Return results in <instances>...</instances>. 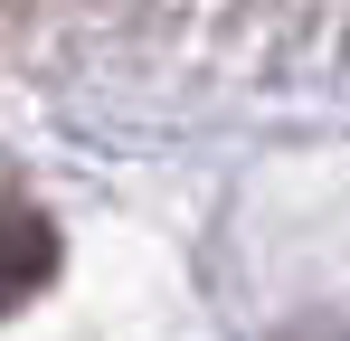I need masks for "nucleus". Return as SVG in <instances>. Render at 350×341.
<instances>
[{
	"label": "nucleus",
	"instance_id": "nucleus-1",
	"mask_svg": "<svg viewBox=\"0 0 350 341\" xmlns=\"http://www.w3.org/2000/svg\"><path fill=\"white\" fill-rule=\"evenodd\" d=\"M48 275H57V227L29 218V209H0V313L29 303Z\"/></svg>",
	"mask_w": 350,
	"mask_h": 341
}]
</instances>
